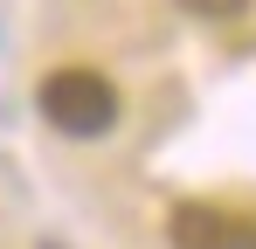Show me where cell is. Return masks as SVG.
Listing matches in <instances>:
<instances>
[{
    "label": "cell",
    "mask_w": 256,
    "mask_h": 249,
    "mask_svg": "<svg viewBox=\"0 0 256 249\" xmlns=\"http://www.w3.org/2000/svg\"><path fill=\"white\" fill-rule=\"evenodd\" d=\"M35 104L62 138H104L118 124V83L97 70H56V76H42Z\"/></svg>",
    "instance_id": "1"
},
{
    "label": "cell",
    "mask_w": 256,
    "mask_h": 249,
    "mask_svg": "<svg viewBox=\"0 0 256 249\" xmlns=\"http://www.w3.org/2000/svg\"><path fill=\"white\" fill-rule=\"evenodd\" d=\"M166 242L173 249H256V222L214 201H180L166 222Z\"/></svg>",
    "instance_id": "2"
},
{
    "label": "cell",
    "mask_w": 256,
    "mask_h": 249,
    "mask_svg": "<svg viewBox=\"0 0 256 249\" xmlns=\"http://www.w3.org/2000/svg\"><path fill=\"white\" fill-rule=\"evenodd\" d=\"M180 7H187L194 21H236V14H242L250 0H180Z\"/></svg>",
    "instance_id": "3"
}]
</instances>
